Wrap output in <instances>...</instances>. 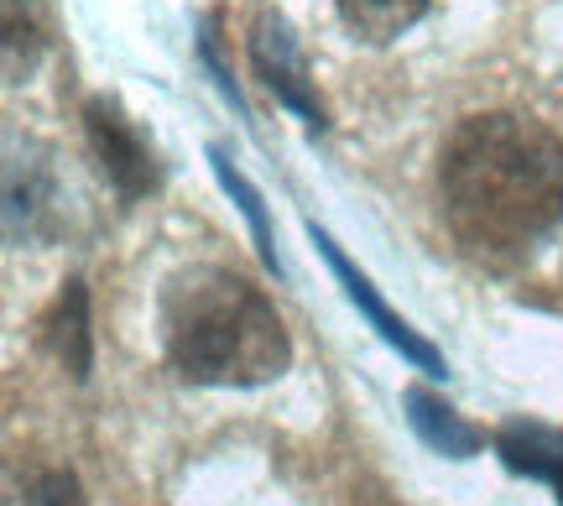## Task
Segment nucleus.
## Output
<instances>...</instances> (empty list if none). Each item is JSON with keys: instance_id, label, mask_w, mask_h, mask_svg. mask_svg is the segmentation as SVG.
Instances as JSON below:
<instances>
[{"instance_id": "f257e3e1", "label": "nucleus", "mask_w": 563, "mask_h": 506, "mask_svg": "<svg viewBox=\"0 0 563 506\" xmlns=\"http://www.w3.org/2000/svg\"><path fill=\"white\" fill-rule=\"evenodd\" d=\"M449 235L485 266H517L563 220V142L532 116H464L439 157Z\"/></svg>"}, {"instance_id": "9d476101", "label": "nucleus", "mask_w": 563, "mask_h": 506, "mask_svg": "<svg viewBox=\"0 0 563 506\" xmlns=\"http://www.w3.org/2000/svg\"><path fill=\"white\" fill-rule=\"evenodd\" d=\"M340 21L350 26L355 42H371V47H386L397 42L407 26H418L428 0H334Z\"/></svg>"}, {"instance_id": "423d86ee", "label": "nucleus", "mask_w": 563, "mask_h": 506, "mask_svg": "<svg viewBox=\"0 0 563 506\" xmlns=\"http://www.w3.org/2000/svg\"><path fill=\"white\" fill-rule=\"evenodd\" d=\"M496 444V460H501L511 475H527V481H543L563 506V428L538 424V418H511L490 433Z\"/></svg>"}, {"instance_id": "39448f33", "label": "nucleus", "mask_w": 563, "mask_h": 506, "mask_svg": "<svg viewBox=\"0 0 563 506\" xmlns=\"http://www.w3.org/2000/svg\"><path fill=\"white\" fill-rule=\"evenodd\" d=\"M308 241L319 245V256L329 262V272L340 277L344 298H350V304H355V308L365 314V324L376 329V334H382V340L391 344V350H397V355H402V361L412 365V371H422V376H449V365H443L439 350L422 340V334H418L412 324H407L402 314H391V304H386L382 293H376V283L365 277L361 266H355V262H350V256L340 251V245H334V235H323L319 224H308Z\"/></svg>"}, {"instance_id": "f8f14e48", "label": "nucleus", "mask_w": 563, "mask_h": 506, "mask_svg": "<svg viewBox=\"0 0 563 506\" xmlns=\"http://www.w3.org/2000/svg\"><path fill=\"white\" fill-rule=\"evenodd\" d=\"M5 506H84V491L74 481V470L37 465V470H26V475H11Z\"/></svg>"}, {"instance_id": "0eeeda50", "label": "nucleus", "mask_w": 563, "mask_h": 506, "mask_svg": "<svg viewBox=\"0 0 563 506\" xmlns=\"http://www.w3.org/2000/svg\"><path fill=\"white\" fill-rule=\"evenodd\" d=\"M37 340L53 361L74 376V382H89V365H95V334H89V293H84L79 277H68L63 293L53 298V308L42 314Z\"/></svg>"}, {"instance_id": "1a4fd4ad", "label": "nucleus", "mask_w": 563, "mask_h": 506, "mask_svg": "<svg viewBox=\"0 0 563 506\" xmlns=\"http://www.w3.org/2000/svg\"><path fill=\"white\" fill-rule=\"evenodd\" d=\"M47 209H53V173H47V163H26L11 146V163H5V235L16 245L32 241Z\"/></svg>"}, {"instance_id": "7ed1b4c3", "label": "nucleus", "mask_w": 563, "mask_h": 506, "mask_svg": "<svg viewBox=\"0 0 563 506\" xmlns=\"http://www.w3.org/2000/svg\"><path fill=\"white\" fill-rule=\"evenodd\" d=\"M84 131H89V152H95V163H100V173L110 178V188H115L121 204L146 199L162 183L157 152L141 136V125L121 110V100L95 95V100L84 105Z\"/></svg>"}, {"instance_id": "f03ea898", "label": "nucleus", "mask_w": 563, "mask_h": 506, "mask_svg": "<svg viewBox=\"0 0 563 506\" xmlns=\"http://www.w3.org/2000/svg\"><path fill=\"white\" fill-rule=\"evenodd\" d=\"M157 324L167 365L194 386H266L292 361L272 298L230 266L199 262L173 272Z\"/></svg>"}, {"instance_id": "6e6552de", "label": "nucleus", "mask_w": 563, "mask_h": 506, "mask_svg": "<svg viewBox=\"0 0 563 506\" xmlns=\"http://www.w3.org/2000/svg\"><path fill=\"white\" fill-rule=\"evenodd\" d=\"M402 407H407V424H412V433H418L433 454H443V460H470V454H481L485 433L475 424H464V418L443 403L439 392H428V386H407Z\"/></svg>"}, {"instance_id": "9b49d317", "label": "nucleus", "mask_w": 563, "mask_h": 506, "mask_svg": "<svg viewBox=\"0 0 563 506\" xmlns=\"http://www.w3.org/2000/svg\"><path fill=\"white\" fill-rule=\"evenodd\" d=\"M209 167H214V178H220V188H224V194H230V199L241 204V215H245V224H251V235H256V251H262L266 272H277V277H282L277 241H272V220H266V204H262V194L251 188V178H245V173H235V167L224 163V152H209Z\"/></svg>"}, {"instance_id": "20e7f679", "label": "nucleus", "mask_w": 563, "mask_h": 506, "mask_svg": "<svg viewBox=\"0 0 563 506\" xmlns=\"http://www.w3.org/2000/svg\"><path fill=\"white\" fill-rule=\"evenodd\" d=\"M245 47H251V68L262 74L266 89H272L308 131H323L329 116H323V100H319V89H313L308 58H302V47H298V37H292V26H287V16L272 11V6H262V11L251 16V42H245Z\"/></svg>"}]
</instances>
